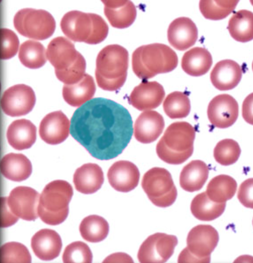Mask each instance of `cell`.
I'll return each instance as SVG.
<instances>
[{"instance_id":"cell-20","label":"cell","mask_w":253,"mask_h":263,"mask_svg":"<svg viewBox=\"0 0 253 263\" xmlns=\"http://www.w3.org/2000/svg\"><path fill=\"white\" fill-rule=\"evenodd\" d=\"M242 68L231 60L218 62L210 73L212 85L220 91H226L236 88L242 78Z\"/></svg>"},{"instance_id":"cell-34","label":"cell","mask_w":253,"mask_h":263,"mask_svg":"<svg viewBox=\"0 0 253 263\" xmlns=\"http://www.w3.org/2000/svg\"><path fill=\"white\" fill-rule=\"evenodd\" d=\"M104 12L112 26L119 29L131 26L137 17L136 7L131 0L119 9H112L105 7Z\"/></svg>"},{"instance_id":"cell-37","label":"cell","mask_w":253,"mask_h":263,"mask_svg":"<svg viewBox=\"0 0 253 263\" xmlns=\"http://www.w3.org/2000/svg\"><path fill=\"white\" fill-rule=\"evenodd\" d=\"M91 249L83 241H75L65 249L63 256L64 262H87L92 261Z\"/></svg>"},{"instance_id":"cell-14","label":"cell","mask_w":253,"mask_h":263,"mask_svg":"<svg viewBox=\"0 0 253 263\" xmlns=\"http://www.w3.org/2000/svg\"><path fill=\"white\" fill-rule=\"evenodd\" d=\"M207 115L210 123L218 128H229L236 123L239 116L236 100L228 94L215 97L209 103Z\"/></svg>"},{"instance_id":"cell-29","label":"cell","mask_w":253,"mask_h":263,"mask_svg":"<svg viewBox=\"0 0 253 263\" xmlns=\"http://www.w3.org/2000/svg\"><path fill=\"white\" fill-rule=\"evenodd\" d=\"M228 30L238 42L248 43L253 40V13L242 10L235 13L229 21Z\"/></svg>"},{"instance_id":"cell-22","label":"cell","mask_w":253,"mask_h":263,"mask_svg":"<svg viewBox=\"0 0 253 263\" xmlns=\"http://www.w3.org/2000/svg\"><path fill=\"white\" fill-rule=\"evenodd\" d=\"M104 182L103 171L98 164L87 163L75 172L73 183L76 190L85 195L98 192Z\"/></svg>"},{"instance_id":"cell-8","label":"cell","mask_w":253,"mask_h":263,"mask_svg":"<svg viewBox=\"0 0 253 263\" xmlns=\"http://www.w3.org/2000/svg\"><path fill=\"white\" fill-rule=\"evenodd\" d=\"M178 243L175 235L161 233L150 235L140 247L138 259L141 262H165L172 257Z\"/></svg>"},{"instance_id":"cell-33","label":"cell","mask_w":253,"mask_h":263,"mask_svg":"<svg viewBox=\"0 0 253 263\" xmlns=\"http://www.w3.org/2000/svg\"><path fill=\"white\" fill-rule=\"evenodd\" d=\"M164 111L171 119L187 117L191 109L190 102L185 93L176 91L167 96L163 103Z\"/></svg>"},{"instance_id":"cell-17","label":"cell","mask_w":253,"mask_h":263,"mask_svg":"<svg viewBox=\"0 0 253 263\" xmlns=\"http://www.w3.org/2000/svg\"><path fill=\"white\" fill-rule=\"evenodd\" d=\"M107 177L109 184L115 191L127 193L138 186L140 173L134 163L120 161L114 163L109 169Z\"/></svg>"},{"instance_id":"cell-15","label":"cell","mask_w":253,"mask_h":263,"mask_svg":"<svg viewBox=\"0 0 253 263\" xmlns=\"http://www.w3.org/2000/svg\"><path fill=\"white\" fill-rule=\"evenodd\" d=\"M165 97V89L159 82L145 81L133 89L129 102L137 109L146 111L158 107Z\"/></svg>"},{"instance_id":"cell-40","label":"cell","mask_w":253,"mask_h":263,"mask_svg":"<svg viewBox=\"0 0 253 263\" xmlns=\"http://www.w3.org/2000/svg\"><path fill=\"white\" fill-rule=\"evenodd\" d=\"M237 197L243 206L253 209V178L245 180L241 184Z\"/></svg>"},{"instance_id":"cell-9","label":"cell","mask_w":253,"mask_h":263,"mask_svg":"<svg viewBox=\"0 0 253 263\" xmlns=\"http://www.w3.org/2000/svg\"><path fill=\"white\" fill-rule=\"evenodd\" d=\"M196 129L186 122L171 124L159 141L170 152L191 156L194 151Z\"/></svg>"},{"instance_id":"cell-24","label":"cell","mask_w":253,"mask_h":263,"mask_svg":"<svg viewBox=\"0 0 253 263\" xmlns=\"http://www.w3.org/2000/svg\"><path fill=\"white\" fill-rule=\"evenodd\" d=\"M0 168L6 178L17 182L25 181L32 172L31 162L27 157L23 154L13 153L3 158Z\"/></svg>"},{"instance_id":"cell-27","label":"cell","mask_w":253,"mask_h":263,"mask_svg":"<svg viewBox=\"0 0 253 263\" xmlns=\"http://www.w3.org/2000/svg\"><path fill=\"white\" fill-rule=\"evenodd\" d=\"M96 90L91 76L85 74L79 82L74 85H65L63 90L64 100L73 107H80L90 101Z\"/></svg>"},{"instance_id":"cell-23","label":"cell","mask_w":253,"mask_h":263,"mask_svg":"<svg viewBox=\"0 0 253 263\" xmlns=\"http://www.w3.org/2000/svg\"><path fill=\"white\" fill-rule=\"evenodd\" d=\"M37 129L34 124L26 119L13 121L7 131L10 146L18 151L30 148L36 141Z\"/></svg>"},{"instance_id":"cell-4","label":"cell","mask_w":253,"mask_h":263,"mask_svg":"<svg viewBox=\"0 0 253 263\" xmlns=\"http://www.w3.org/2000/svg\"><path fill=\"white\" fill-rule=\"evenodd\" d=\"M61 27L74 42L97 45L107 37L109 28L105 20L95 13L71 11L64 16Z\"/></svg>"},{"instance_id":"cell-38","label":"cell","mask_w":253,"mask_h":263,"mask_svg":"<svg viewBox=\"0 0 253 263\" xmlns=\"http://www.w3.org/2000/svg\"><path fill=\"white\" fill-rule=\"evenodd\" d=\"M1 59L9 60L14 57L19 48V40L16 34L8 29H1Z\"/></svg>"},{"instance_id":"cell-7","label":"cell","mask_w":253,"mask_h":263,"mask_svg":"<svg viewBox=\"0 0 253 263\" xmlns=\"http://www.w3.org/2000/svg\"><path fill=\"white\" fill-rule=\"evenodd\" d=\"M142 186L150 201L157 206L168 207L173 204L177 198L172 177L165 168L149 170L143 177Z\"/></svg>"},{"instance_id":"cell-39","label":"cell","mask_w":253,"mask_h":263,"mask_svg":"<svg viewBox=\"0 0 253 263\" xmlns=\"http://www.w3.org/2000/svg\"><path fill=\"white\" fill-rule=\"evenodd\" d=\"M200 10L204 18L214 21L227 18L232 12L220 8L213 0H200Z\"/></svg>"},{"instance_id":"cell-6","label":"cell","mask_w":253,"mask_h":263,"mask_svg":"<svg viewBox=\"0 0 253 263\" xmlns=\"http://www.w3.org/2000/svg\"><path fill=\"white\" fill-rule=\"evenodd\" d=\"M13 24L24 37L45 40L52 36L56 29V22L50 13L43 10L24 9L17 12Z\"/></svg>"},{"instance_id":"cell-45","label":"cell","mask_w":253,"mask_h":263,"mask_svg":"<svg viewBox=\"0 0 253 263\" xmlns=\"http://www.w3.org/2000/svg\"><path fill=\"white\" fill-rule=\"evenodd\" d=\"M251 4L253 6V0H250Z\"/></svg>"},{"instance_id":"cell-18","label":"cell","mask_w":253,"mask_h":263,"mask_svg":"<svg viewBox=\"0 0 253 263\" xmlns=\"http://www.w3.org/2000/svg\"><path fill=\"white\" fill-rule=\"evenodd\" d=\"M167 36L171 46L177 50L185 51L196 43L198 38V29L189 18H177L169 25Z\"/></svg>"},{"instance_id":"cell-32","label":"cell","mask_w":253,"mask_h":263,"mask_svg":"<svg viewBox=\"0 0 253 263\" xmlns=\"http://www.w3.org/2000/svg\"><path fill=\"white\" fill-rule=\"evenodd\" d=\"M46 57L45 48L37 41H26L20 46L18 58L22 64L27 68L42 67L46 63Z\"/></svg>"},{"instance_id":"cell-31","label":"cell","mask_w":253,"mask_h":263,"mask_svg":"<svg viewBox=\"0 0 253 263\" xmlns=\"http://www.w3.org/2000/svg\"><path fill=\"white\" fill-rule=\"evenodd\" d=\"M109 227L103 217L92 215L85 218L80 226L82 237L90 243H99L105 239L109 233Z\"/></svg>"},{"instance_id":"cell-13","label":"cell","mask_w":253,"mask_h":263,"mask_svg":"<svg viewBox=\"0 0 253 263\" xmlns=\"http://www.w3.org/2000/svg\"><path fill=\"white\" fill-rule=\"evenodd\" d=\"M40 194L29 186H20L12 190L8 197L11 212L19 218L27 221L37 219Z\"/></svg>"},{"instance_id":"cell-28","label":"cell","mask_w":253,"mask_h":263,"mask_svg":"<svg viewBox=\"0 0 253 263\" xmlns=\"http://www.w3.org/2000/svg\"><path fill=\"white\" fill-rule=\"evenodd\" d=\"M226 203L212 201L206 192L198 194L192 200L190 211L198 220L205 221H212L222 215Z\"/></svg>"},{"instance_id":"cell-3","label":"cell","mask_w":253,"mask_h":263,"mask_svg":"<svg viewBox=\"0 0 253 263\" xmlns=\"http://www.w3.org/2000/svg\"><path fill=\"white\" fill-rule=\"evenodd\" d=\"M132 68L135 74L143 80L157 74L172 71L179 64L177 53L168 46L152 44L142 46L133 52Z\"/></svg>"},{"instance_id":"cell-16","label":"cell","mask_w":253,"mask_h":263,"mask_svg":"<svg viewBox=\"0 0 253 263\" xmlns=\"http://www.w3.org/2000/svg\"><path fill=\"white\" fill-rule=\"evenodd\" d=\"M70 122L61 110L47 115L40 123L39 134L46 143L56 145L64 142L70 132Z\"/></svg>"},{"instance_id":"cell-46","label":"cell","mask_w":253,"mask_h":263,"mask_svg":"<svg viewBox=\"0 0 253 263\" xmlns=\"http://www.w3.org/2000/svg\"><path fill=\"white\" fill-rule=\"evenodd\" d=\"M252 71H253V61H252Z\"/></svg>"},{"instance_id":"cell-36","label":"cell","mask_w":253,"mask_h":263,"mask_svg":"<svg viewBox=\"0 0 253 263\" xmlns=\"http://www.w3.org/2000/svg\"><path fill=\"white\" fill-rule=\"evenodd\" d=\"M31 255L28 249L18 242H9L0 249V262H31Z\"/></svg>"},{"instance_id":"cell-2","label":"cell","mask_w":253,"mask_h":263,"mask_svg":"<svg viewBox=\"0 0 253 263\" xmlns=\"http://www.w3.org/2000/svg\"><path fill=\"white\" fill-rule=\"evenodd\" d=\"M129 65V53L119 45L106 46L98 54L95 79L98 86L107 91H115L125 84Z\"/></svg>"},{"instance_id":"cell-42","label":"cell","mask_w":253,"mask_h":263,"mask_svg":"<svg viewBox=\"0 0 253 263\" xmlns=\"http://www.w3.org/2000/svg\"><path fill=\"white\" fill-rule=\"evenodd\" d=\"M242 116L246 122L253 126V92L249 94L243 101Z\"/></svg>"},{"instance_id":"cell-41","label":"cell","mask_w":253,"mask_h":263,"mask_svg":"<svg viewBox=\"0 0 253 263\" xmlns=\"http://www.w3.org/2000/svg\"><path fill=\"white\" fill-rule=\"evenodd\" d=\"M19 218L13 214L8 204V197L1 199V227L8 228L15 224Z\"/></svg>"},{"instance_id":"cell-43","label":"cell","mask_w":253,"mask_h":263,"mask_svg":"<svg viewBox=\"0 0 253 263\" xmlns=\"http://www.w3.org/2000/svg\"><path fill=\"white\" fill-rule=\"evenodd\" d=\"M240 0H213L220 8L233 11Z\"/></svg>"},{"instance_id":"cell-44","label":"cell","mask_w":253,"mask_h":263,"mask_svg":"<svg viewBox=\"0 0 253 263\" xmlns=\"http://www.w3.org/2000/svg\"><path fill=\"white\" fill-rule=\"evenodd\" d=\"M129 0H101L105 7L109 9H119L125 6Z\"/></svg>"},{"instance_id":"cell-25","label":"cell","mask_w":253,"mask_h":263,"mask_svg":"<svg viewBox=\"0 0 253 263\" xmlns=\"http://www.w3.org/2000/svg\"><path fill=\"white\" fill-rule=\"evenodd\" d=\"M213 64L211 54L206 48L196 47L184 54L182 68L187 74L193 77L206 74Z\"/></svg>"},{"instance_id":"cell-30","label":"cell","mask_w":253,"mask_h":263,"mask_svg":"<svg viewBox=\"0 0 253 263\" xmlns=\"http://www.w3.org/2000/svg\"><path fill=\"white\" fill-rule=\"evenodd\" d=\"M237 189L236 180L228 175H219L211 180L206 193L215 202L225 203L235 195Z\"/></svg>"},{"instance_id":"cell-19","label":"cell","mask_w":253,"mask_h":263,"mask_svg":"<svg viewBox=\"0 0 253 263\" xmlns=\"http://www.w3.org/2000/svg\"><path fill=\"white\" fill-rule=\"evenodd\" d=\"M165 126V120L160 114L154 110H146L139 116L135 122L134 137L140 143H152L158 139Z\"/></svg>"},{"instance_id":"cell-11","label":"cell","mask_w":253,"mask_h":263,"mask_svg":"<svg viewBox=\"0 0 253 263\" xmlns=\"http://www.w3.org/2000/svg\"><path fill=\"white\" fill-rule=\"evenodd\" d=\"M46 56L56 72L70 70L85 59L74 44L64 37L53 39L48 45Z\"/></svg>"},{"instance_id":"cell-12","label":"cell","mask_w":253,"mask_h":263,"mask_svg":"<svg viewBox=\"0 0 253 263\" xmlns=\"http://www.w3.org/2000/svg\"><path fill=\"white\" fill-rule=\"evenodd\" d=\"M219 234L210 225H198L191 229L187 239L188 251L202 262L210 261V254L218 245Z\"/></svg>"},{"instance_id":"cell-47","label":"cell","mask_w":253,"mask_h":263,"mask_svg":"<svg viewBox=\"0 0 253 263\" xmlns=\"http://www.w3.org/2000/svg\"><path fill=\"white\" fill-rule=\"evenodd\" d=\"M252 225H253V220H252Z\"/></svg>"},{"instance_id":"cell-21","label":"cell","mask_w":253,"mask_h":263,"mask_svg":"<svg viewBox=\"0 0 253 263\" xmlns=\"http://www.w3.org/2000/svg\"><path fill=\"white\" fill-rule=\"evenodd\" d=\"M63 247L60 235L52 230L44 229L33 235L31 248L36 257L41 260L50 261L57 258Z\"/></svg>"},{"instance_id":"cell-26","label":"cell","mask_w":253,"mask_h":263,"mask_svg":"<svg viewBox=\"0 0 253 263\" xmlns=\"http://www.w3.org/2000/svg\"><path fill=\"white\" fill-rule=\"evenodd\" d=\"M209 173L208 166L203 161L190 162L181 173L180 182L182 189L188 192L201 190L207 181Z\"/></svg>"},{"instance_id":"cell-35","label":"cell","mask_w":253,"mask_h":263,"mask_svg":"<svg viewBox=\"0 0 253 263\" xmlns=\"http://www.w3.org/2000/svg\"><path fill=\"white\" fill-rule=\"evenodd\" d=\"M241 154L238 143L232 139H224L219 142L214 149V157L217 163L224 166L235 164Z\"/></svg>"},{"instance_id":"cell-5","label":"cell","mask_w":253,"mask_h":263,"mask_svg":"<svg viewBox=\"0 0 253 263\" xmlns=\"http://www.w3.org/2000/svg\"><path fill=\"white\" fill-rule=\"evenodd\" d=\"M73 195L72 186L67 181L56 180L48 184L40 197L38 217L48 225L63 223L69 213Z\"/></svg>"},{"instance_id":"cell-1","label":"cell","mask_w":253,"mask_h":263,"mask_svg":"<svg viewBox=\"0 0 253 263\" xmlns=\"http://www.w3.org/2000/svg\"><path fill=\"white\" fill-rule=\"evenodd\" d=\"M70 133L93 157L110 160L121 155L131 141L133 121L128 110L120 104L95 98L74 112Z\"/></svg>"},{"instance_id":"cell-10","label":"cell","mask_w":253,"mask_h":263,"mask_svg":"<svg viewBox=\"0 0 253 263\" xmlns=\"http://www.w3.org/2000/svg\"><path fill=\"white\" fill-rule=\"evenodd\" d=\"M36 103V96L31 87L20 84L11 87L4 92L1 101L3 112L11 117L29 114Z\"/></svg>"}]
</instances>
